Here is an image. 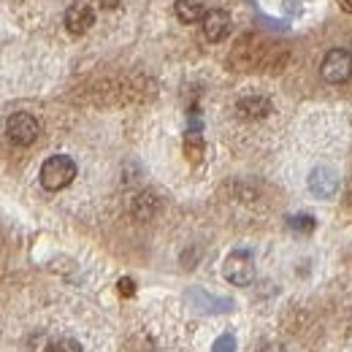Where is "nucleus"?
Segmentation results:
<instances>
[{
  "instance_id": "14",
  "label": "nucleus",
  "mask_w": 352,
  "mask_h": 352,
  "mask_svg": "<svg viewBox=\"0 0 352 352\" xmlns=\"http://www.w3.org/2000/svg\"><path fill=\"white\" fill-rule=\"evenodd\" d=\"M212 352H236V336L233 333H222L220 339L212 344Z\"/></svg>"
},
{
  "instance_id": "11",
  "label": "nucleus",
  "mask_w": 352,
  "mask_h": 352,
  "mask_svg": "<svg viewBox=\"0 0 352 352\" xmlns=\"http://www.w3.org/2000/svg\"><path fill=\"white\" fill-rule=\"evenodd\" d=\"M184 155H187L192 163H201V157H204V141H201L198 131L187 133V138H184Z\"/></svg>"
},
{
  "instance_id": "8",
  "label": "nucleus",
  "mask_w": 352,
  "mask_h": 352,
  "mask_svg": "<svg viewBox=\"0 0 352 352\" xmlns=\"http://www.w3.org/2000/svg\"><path fill=\"white\" fill-rule=\"evenodd\" d=\"M92 25H95V11L89 6H85V3H74L65 11V28H68V33L85 36Z\"/></svg>"
},
{
  "instance_id": "9",
  "label": "nucleus",
  "mask_w": 352,
  "mask_h": 352,
  "mask_svg": "<svg viewBox=\"0 0 352 352\" xmlns=\"http://www.w3.org/2000/svg\"><path fill=\"white\" fill-rule=\"evenodd\" d=\"M174 11H176V16H179V22H184V25L204 22V16L209 14V11L204 8V3H201V0H176Z\"/></svg>"
},
{
  "instance_id": "15",
  "label": "nucleus",
  "mask_w": 352,
  "mask_h": 352,
  "mask_svg": "<svg viewBox=\"0 0 352 352\" xmlns=\"http://www.w3.org/2000/svg\"><path fill=\"white\" fill-rule=\"evenodd\" d=\"M117 287H120V293H122V296H128V298H131L133 293H135V285H133V279H131V276H122Z\"/></svg>"
},
{
  "instance_id": "4",
  "label": "nucleus",
  "mask_w": 352,
  "mask_h": 352,
  "mask_svg": "<svg viewBox=\"0 0 352 352\" xmlns=\"http://www.w3.org/2000/svg\"><path fill=\"white\" fill-rule=\"evenodd\" d=\"M38 133H41L38 120L33 114H28V111H16V114H11L6 120V135L16 146H30L38 138Z\"/></svg>"
},
{
  "instance_id": "16",
  "label": "nucleus",
  "mask_w": 352,
  "mask_h": 352,
  "mask_svg": "<svg viewBox=\"0 0 352 352\" xmlns=\"http://www.w3.org/2000/svg\"><path fill=\"white\" fill-rule=\"evenodd\" d=\"M258 352H285V347H282L279 342H263V344L258 347Z\"/></svg>"
},
{
  "instance_id": "12",
  "label": "nucleus",
  "mask_w": 352,
  "mask_h": 352,
  "mask_svg": "<svg viewBox=\"0 0 352 352\" xmlns=\"http://www.w3.org/2000/svg\"><path fill=\"white\" fill-rule=\"evenodd\" d=\"M287 225L293 228V230H298V233H311L314 230V217H309V214H296V217H290Z\"/></svg>"
},
{
  "instance_id": "7",
  "label": "nucleus",
  "mask_w": 352,
  "mask_h": 352,
  "mask_svg": "<svg viewBox=\"0 0 352 352\" xmlns=\"http://www.w3.org/2000/svg\"><path fill=\"white\" fill-rule=\"evenodd\" d=\"M271 109H274V103L268 95H244L236 103V111L241 120H265L271 114Z\"/></svg>"
},
{
  "instance_id": "13",
  "label": "nucleus",
  "mask_w": 352,
  "mask_h": 352,
  "mask_svg": "<svg viewBox=\"0 0 352 352\" xmlns=\"http://www.w3.org/2000/svg\"><path fill=\"white\" fill-rule=\"evenodd\" d=\"M46 352H82V344L76 339H57V342L49 344Z\"/></svg>"
},
{
  "instance_id": "1",
  "label": "nucleus",
  "mask_w": 352,
  "mask_h": 352,
  "mask_svg": "<svg viewBox=\"0 0 352 352\" xmlns=\"http://www.w3.org/2000/svg\"><path fill=\"white\" fill-rule=\"evenodd\" d=\"M76 163L68 157V155H52L49 160H44L41 166V187L49 192H57V190H65L74 179H76Z\"/></svg>"
},
{
  "instance_id": "2",
  "label": "nucleus",
  "mask_w": 352,
  "mask_h": 352,
  "mask_svg": "<svg viewBox=\"0 0 352 352\" xmlns=\"http://www.w3.org/2000/svg\"><path fill=\"white\" fill-rule=\"evenodd\" d=\"M222 276L233 285V287H247L255 279V258L250 250H233L225 263H222Z\"/></svg>"
},
{
  "instance_id": "17",
  "label": "nucleus",
  "mask_w": 352,
  "mask_h": 352,
  "mask_svg": "<svg viewBox=\"0 0 352 352\" xmlns=\"http://www.w3.org/2000/svg\"><path fill=\"white\" fill-rule=\"evenodd\" d=\"M344 3H347V6H350V8H352V0H344Z\"/></svg>"
},
{
  "instance_id": "10",
  "label": "nucleus",
  "mask_w": 352,
  "mask_h": 352,
  "mask_svg": "<svg viewBox=\"0 0 352 352\" xmlns=\"http://www.w3.org/2000/svg\"><path fill=\"white\" fill-rule=\"evenodd\" d=\"M157 198L152 195V192H141V195H135V201H133V217L135 220H152L155 217V212H157Z\"/></svg>"
},
{
  "instance_id": "6",
  "label": "nucleus",
  "mask_w": 352,
  "mask_h": 352,
  "mask_svg": "<svg viewBox=\"0 0 352 352\" xmlns=\"http://www.w3.org/2000/svg\"><path fill=\"white\" fill-rule=\"evenodd\" d=\"M309 192L317 195V198H333V192L339 190V174L328 166H317L309 171Z\"/></svg>"
},
{
  "instance_id": "3",
  "label": "nucleus",
  "mask_w": 352,
  "mask_h": 352,
  "mask_svg": "<svg viewBox=\"0 0 352 352\" xmlns=\"http://www.w3.org/2000/svg\"><path fill=\"white\" fill-rule=\"evenodd\" d=\"M320 76L328 85H344L352 79V54L347 49H331L320 63Z\"/></svg>"
},
{
  "instance_id": "5",
  "label": "nucleus",
  "mask_w": 352,
  "mask_h": 352,
  "mask_svg": "<svg viewBox=\"0 0 352 352\" xmlns=\"http://www.w3.org/2000/svg\"><path fill=\"white\" fill-rule=\"evenodd\" d=\"M230 28H233V19L225 8H212L206 16H204V38L209 44H220L230 36Z\"/></svg>"
}]
</instances>
